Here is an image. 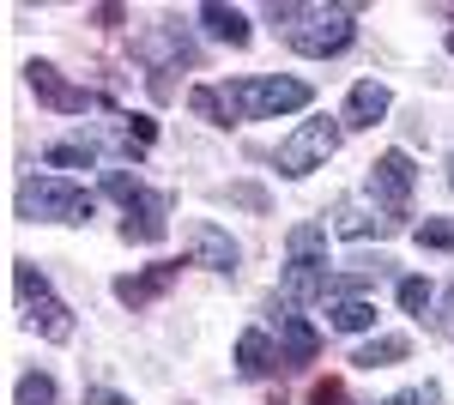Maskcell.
<instances>
[{
    "label": "cell",
    "mask_w": 454,
    "mask_h": 405,
    "mask_svg": "<svg viewBox=\"0 0 454 405\" xmlns=\"http://www.w3.org/2000/svg\"><path fill=\"white\" fill-rule=\"evenodd\" d=\"M218 97L231 109V121H267V115L309 109V85L303 79H231L218 85Z\"/></svg>",
    "instance_id": "obj_1"
},
{
    "label": "cell",
    "mask_w": 454,
    "mask_h": 405,
    "mask_svg": "<svg viewBox=\"0 0 454 405\" xmlns=\"http://www.w3.org/2000/svg\"><path fill=\"white\" fill-rule=\"evenodd\" d=\"M104 194L128 206V224H121V237H128V242H145V248H152V242L170 237V200H164V194H152L140 175L109 169V175H104Z\"/></svg>",
    "instance_id": "obj_2"
},
{
    "label": "cell",
    "mask_w": 454,
    "mask_h": 405,
    "mask_svg": "<svg viewBox=\"0 0 454 405\" xmlns=\"http://www.w3.org/2000/svg\"><path fill=\"white\" fill-rule=\"evenodd\" d=\"M91 212H98V200L61 175H31L19 188V218H36V224H85Z\"/></svg>",
    "instance_id": "obj_3"
},
{
    "label": "cell",
    "mask_w": 454,
    "mask_h": 405,
    "mask_svg": "<svg viewBox=\"0 0 454 405\" xmlns=\"http://www.w3.org/2000/svg\"><path fill=\"white\" fill-rule=\"evenodd\" d=\"M351 36H357V6H309V19L291 31V49L321 61V55H340Z\"/></svg>",
    "instance_id": "obj_4"
},
{
    "label": "cell",
    "mask_w": 454,
    "mask_h": 405,
    "mask_svg": "<svg viewBox=\"0 0 454 405\" xmlns=\"http://www.w3.org/2000/svg\"><path fill=\"white\" fill-rule=\"evenodd\" d=\"M333 152H340V121L315 115V121H303L291 139H279V158H273V164H279V175H291V182H297V175L321 169Z\"/></svg>",
    "instance_id": "obj_5"
},
{
    "label": "cell",
    "mask_w": 454,
    "mask_h": 405,
    "mask_svg": "<svg viewBox=\"0 0 454 405\" xmlns=\"http://www.w3.org/2000/svg\"><path fill=\"white\" fill-rule=\"evenodd\" d=\"M412 188H419V169H412L406 152H382V158L370 164V194H376V206H387L394 218H406Z\"/></svg>",
    "instance_id": "obj_6"
},
{
    "label": "cell",
    "mask_w": 454,
    "mask_h": 405,
    "mask_svg": "<svg viewBox=\"0 0 454 405\" xmlns=\"http://www.w3.org/2000/svg\"><path fill=\"white\" fill-rule=\"evenodd\" d=\"M25 85H31L36 103H49L55 115H85V103H91L85 91H79V85H67L61 73L49 67V61H31V67H25Z\"/></svg>",
    "instance_id": "obj_7"
},
{
    "label": "cell",
    "mask_w": 454,
    "mask_h": 405,
    "mask_svg": "<svg viewBox=\"0 0 454 405\" xmlns=\"http://www.w3.org/2000/svg\"><path fill=\"white\" fill-rule=\"evenodd\" d=\"M188 254H194V267H207V272H237V261H243V248L224 237L218 224H188Z\"/></svg>",
    "instance_id": "obj_8"
},
{
    "label": "cell",
    "mask_w": 454,
    "mask_h": 405,
    "mask_svg": "<svg viewBox=\"0 0 454 405\" xmlns=\"http://www.w3.org/2000/svg\"><path fill=\"white\" fill-rule=\"evenodd\" d=\"M176 278H182V267H176V261H158V267H145V272H128V278H115V303L145 308V303H158Z\"/></svg>",
    "instance_id": "obj_9"
},
{
    "label": "cell",
    "mask_w": 454,
    "mask_h": 405,
    "mask_svg": "<svg viewBox=\"0 0 454 405\" xmlns=\"http://www.w3.org/2000/svg\"><path fill=\"white\" fill-rule=\"evenodd\" d=\"M285 297H291V303H315V297H333L327 261H315V254H291V267H285Z\"/></svg>",
    "instance_id": "obj_10"
},
{
    "label": "cell",
    "mask_w": 454,
    "mask_h": 405,
    "mask_svg": "<svg viewBox=\"0 0 454 405\" xmlns=\"http://www.w3.org/2000/svg\"><path fill=\"white\" fill-rule=\"evenodd\" d=\"M321 357V333H315L303 315H279V363L285 370H303Z\"/></svg>",
    "instance_id": "obj_11"
},
{
    "label": "cell",
    "mask_w": 454,
    "mask_h": 405,
    "mask_svg": "<svg viewBox=\"0 0 454 405\" xmlns=\"http://www.w3.org/2000/svg\"><path fill=\"white\" fill-rule=\"evenodd\" d=\"M387 85L382 79H357V85H351V97H346V128H376V121H382L387 115Z\"/></svg>",
    "instance_id": "obj_12"
},
{
    "label": "cell",
    "mask_w": 454,
    "mask_h": 405,
    "mask_svg": "<svg viewBox=\"0 0 454 405\" xmlns=\"http://www.w3.org/2000/svg\"><path fill=\"white\" fill-rule=\"evenodd\" d=\"M31 327L49 339V345H67V339H73V308L49 291V297H36V303H31Z\"/></svg>",
    "instance_id": "obj_13"
},
{
    "label": "cell",
    "mask_w": 454,
    "mask_h": 405,
    "mask_svg": "<svg viewBox=\"0 0 454 405\" xmlns=\"http://www.w3.org/2000/svg\"><path fill=\"white\" fill-rule=\"evenodd\" d=\"M200 25H207V36H218V43L248 49V19L237 12V6H218V0H207V6H200Z\"/></svg>",
    "instance_id": "obj_14"
},
{
    "label": "cell",
    "mask_w": 454,
    "mask_h": 405,
    "mask_svg": "<svg viewBox=\"0 0 454 405\" xmlns=\"http://www.w3.org/2000/svg\"><path fill=\"white\" fill-rule=\"evenodd\" d=\"M406 357H412V339L406 333H376L370 345H357L351 363H357V370H387V363H406Z\"/></svg>",
    "instance_id": "obj_15"
},
{
    "label": "cell",
    "mask_w": 454,
    "mask_h": 405,
    "mask_svg": "<svg viewBox=\"0 0 454 405\" xmlns=\"http://www.w3.org/2000/svg\"><path fill=\"white\" fill-rule=\"evenodd\" d=\"M273 363H279V357H273V339L261 333V327H248V333L237 339V370H243L248 381H261V375L273 370Z\"/></svg>",
    "instance_id": "obj_16"
},
{
    "label": "cell",
    "mask_w": 454,
    "mask_h": 405,
    "mask_svg": "<svg viewBox=\"0 0 454 405\" xmlns=\"http://www.w3.org/2000/svg\"><path fill=\"white\" fill-rule=\"evenodd\" d=\"M327 321H333L340 333H370V327H376V303H364V297H340V303H327Z\"/></svg>",
    "instance_id": "obj_17"
},
{
    "label": "cell",
    "mask_w": 454,
    "mask_h": 405,
    "mask_svg": "<svg viewBox=\"0 0 454 405\" xmlns=\"http://www.w3.org/2000/svg\"><path fill=\"white\" fill-rule=\"evenodd\" d=\"M12 405H55V375H49V370L19 375V387H12Z\"/></svg>",
    "instance_id": "obj_18"
},
{
    "label": "cell",
    "mask_w": 454,
    "mask_h": 405,
    "mask_svg": "<svg viewBox=\"0 0 454 405\" xmlns=\"http://www.w3.org/2000/svg\"><path fill=\"white\" fill-rule=\"evenodd\" d=\"M49 164L55 169H91L98 164V145L91 139H61V145H49Z\"/></svg>",
    "instance_id": "obj_19"
},
{
    "label": "cell",
    "mask_w": 454,
    "mask_h": 405,
    "mask_svg": "<svg viewBox=\"0 0 454 405\" xmlns=\"http://www.w3.org/2000/svg\"><path fill=\"white\" fill-rule=\"evenodd\" d=\"M188 109H194L200 121H212V128H231V109L218 97V85H194V91H188Z\"/></svg>",
    "instance_id": "obj_20"
},
{
    "label": "cell",
    "mask_w": 454,
    "mask_h": 405,
    "mask_svg": "<svg viewBox=\"0 0 454 405\" xmlns=\"http://www.w3.org/2000/svg\"><path fill=\"white\" fill-rule=\"evenodd\" d=\"M12 284H19V297L25 303H36V297H49V278L31 267V261H12Z\"/></svg>",
    "instance_id": "obj_21"
},
{
    "label": "cell",
    "mask_w": 454,
    "mask_h": 405,
    "mask_svg": "<svg viewBox=\"0 0 454 405\" xmlns=\"http://www.w3.org/2000/svg\"><path fill=\"white\" fill-rule=\"evenodd\" d=\"M285 248H291V254H315V261H321V248H327V230H321V224H297V230L285 237Z\"/></svg>",
    "instance_id": "obj_22"
},
{
    "label": "cell",
    "mask_w": 454,
    "mask_h": 405,
    "mask_svg": "<svg viewBox=\"0 0 454 405\" xmlns=\"http://www.w3.org/2000/svg\"><path fill=\"white\" fill-rule=\"evenodd\" d=\"M419 248L449 254V248H454V224H449V218H430V224H419Z\"/></svg>",
    "instance_id": "obj_23"
},
{
    "label": "cell",
    "mask_w": 454,
    "mask_h": 405,
    "mask_svg": "<svg viewBox=\"0 0 454 405\" xmlns=\"http://www.w3.org/2000/svg\"><path fill=\"white\" fill-rule=\"evenodd\" d=\"M394 224H400V218H340V237L357 242V237H370V230H376V237H387Z\"/></svg>",
    "instance_id": "obj_24"
},
{
    "label": "cell",
    "mask_w": 454,
    "mask_h": 405,
    "mask_svg": "<svg viewBox=\"0 0 454 405\" xmlns=\"http://www.w3.org/2000/svg\"><path fill=\"white\" fill-rule=\"evenodd\" d=\"M394 297H400L406 315H424V308H430V284H424V278H400V291H394Z\"/></svg>",
    "instance_id": "obj_25"
},
{
    "label": "cell",
    "mask_w": 454,
    "mask_h": 405,
    "mask_svg": "<svg viewBox=\"0 0 454 405\" xmlns=\"http://www.w3.org/2000/svg\"><path fill=\"white\" fill-rule=\"evenodd\" d=\"M158 139V121L152 115H128V145H152Z\"/></svg>",
    "instance_id": "obj_26"
},
{
    "label": "cell",
    "mask_w": 454,
    "mask_h": 405,
    "mask_svg": "<svg viewBox=\"0 0 454 405\" xmlns=\"http://www.w3.org/2000/svg\"><path fill=\"white\" fill-rule=\"evenodd\" d=\"M309 400H315V405H346V387H340V381H315Z\"/></svg>",
    "instance_id": "obj_27"
},
{
    "label": "cell",
    "mask_w": 454,
    "mask_h": 405,
    "mask_svg": "<svg viewBox=\"0 0 454 405\" xmlns=\"http://www.w3.org/2000/svg\"><path fill=\"white\" fill-rule=\"evenodd\" d=\"M85 405H134V400L115 393V387H85Z\"/></svg>",
    "instance_id": "obj_28"
},
{
    "label": "cell",
    "mask_w": 454,
    "mask_h": 405,
    "mask_svg": "<svg viewBox=\"0 0 454 405\" xmlns=\"http://www.w3.org/2000/svg\"><path fill=\"white\" fill-rule=\"evenodd\" d=\"M387 405H436V387H406V393H394Z\"/></svg>",
    "instance_id": "obj_29"
},
{
    "label": "cell",
    "mask_w": 454,
    "mask_h": 405,
    "mask_svg": "<svg viewBox=\"0 0 454 405\" xmlns=\"http://www.w3.org/2000/svg\"><path fill=\"white\" fill-rule=\"evenodd\" d=\"M237 206H248V212H267V194H261L254 182H243V188H237Z\"/></svg>",
    "instance_id": "obj_30"
},
{
    "label": "cell",
    "mask_w": 454,
    "mask_h": 405,
    "mask_svg": "<svg viewBox=\"0 0 454 405\" xmlns=\"http://www.w3.org/2000/svg\"><path fill=\"white\" fill-rule=\"evenodd\" d=\"M442 321H454V291H449V303H442Z\"/></svg>",
    "instance_id": "obj_31"
},
{
    "label": "cell",
    "mask_w": 454,
    "mask_h": 405,
    "mask_svg": "<svg viewBox=\"0 0 454 405\" xmlns=\"http://www.w3.org/2000/svg\"><path fill=\"white\" fill-rule=\"evenodd\" d=\"M449 55H454V25H449Z\"/></svg>",
    "instance_id": "obj_32"
},
{
    "label": "cell",
    "mask_w": 454,
    "mask_h": 405,
    "mask_svg": "<svg viewBox=\"0 0 454 405\" xmlns=\"http://www.w3.org/2000/svg\"><path fill=\"white\" fill-rule=\"evenodd\" d=\"M449 188H454V158H449Z\"/></svg>",
    "instance_id": "obj_33"
}]
</instances>
